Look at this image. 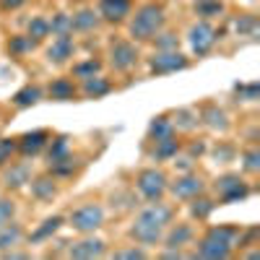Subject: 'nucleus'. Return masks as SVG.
I'll list each match as a JSON object with an SVG mask.
<instances>
[{"label":"nucleus","instance_id":"1","mask_svg":"<svg viewBox=\"0 0 260 260\" xmlns=\"http://www.w3.org/2000/svg\"><path fill=\"white\" fill-rule=\"evenodd\" d=\"M172 216L175 213H172L169 206H164L159 201H151V206L143 208L138 213V219L133 221V226H130V237L141 245H154L161 240L167 224H172Z\"/></svg>","mask_w":260,"mask_h":260},{"label":"nucleus","instance_id":"2","mask_svg":"<svg viewBox=\"0 0 260 260\" xmlns=\"http://www.w3.org/2000/svg\"><path fill=\"white\" fill-rule=\"evenodd\" d=\"M240 240V229L234 226H213L206 232V237L198 245L195 257H206V260H224L232 255L234 242Z\"/></svg>","mask_w":260,"mask_h":260},{"label":"nucleus","instance_id":"3","mask_svg":"<svg viewBox=\"0 0 260 260\" xmlns=\"http://www.w3.org/2000/svg\"><path fill=\"white\" fill-rule=\"evenodd\" d=\"M164 26V8L156 3H146L143 8L136 11L133 21H130V37H136L138 42L154 39Z\"/></svg>","mask_w":260,"mask_h":260},{"label":"nucleus","instance_id":"4","mask_svg":"<svg viewBox=\"0 0 260 260\" xmlns=\"http://www.w3.org/2000/svg\"><path fill=\"white\" fill-rule=\"evenodd\" d=\"M102 224H104V211L96 203H86V206H81L71 213V226L81 234H91Z\"/></svg>","mask_w":260,"mask_h":260},{"label":"nucleus","instance_id":"5","mask_svg":"<svg viewBox=\"0 0 260 260\" xmlns=\"http://www.w3.org/2000/svg\"><path fill=\"white\" fill-rule=\"evenodd\" d=\"M138 190L146 201H159L167 192V175L161 169H143L138 175Z\"/></svg>","mask_w":260,"mask_h":260},{"label":"nucleus","instance_id":"6","mask_svg":"<svg viewBox=\"0 0 260 260\" xmlns=\"http://www.w3.org/2000/svg\"><path fill=\"white\" fill-rule=\"evenodd\" d=\"M216 192L224 203H237V201H245L250 195V187L240 180V175H224L216 180Z\"/></svg>","mask_w":260,"mask_h":260},{"label":"nucleus","instance_id":"7","mask_svg":"<svg viewBox=\"0 0 260 260\" xmlns=\"http://www.w3.org/2000/svg\"><path fill=\"white\" fill-rule=\"evenodd\" d=\"M182 68H187V57L180 55L177 50H159L151 57V73H156V76H167V73H175Z\"/></svg>","mask_w":260,"mask_h":260},{"label":"nucleus","instance_id":"8","mask_svg":"<svg viewBox=\"0 0 260 260\" xmlns=\"http://www.w3.org/2000/svg\"><path fill=\"white\" fill-rule=\"evenodd\" d=\"M216 39H219V31L211 24H206V21H201V24H195L190 29V47L195 55H206L216 45Z\"/></svg>","mask_w":260,"mask_h":260},{"label":"nucleus","instance_id":"9","mask_svg":"<svg viewBox=\"0 0 260 260\" xmlns=\"http://www.w3.org/2000/svg\"><path fill=\"white\" fill-rule=\"evenodd\" d=\"M110 62L115 71H130L138 62V47L130 42H115L110 50Z\"/></svg>","mask_w":260,"mask_h":260},{"label":"nucleus","instance_id":"10","mask_svg":"<svg viewBox=\"0 0 260 260\" xmlns=\"http://www.w3.org/2000/svg\"><path fill=\"white\" fill-rule=\"evenodd\" d=\"M203 187L206 185L198 175H182V177H177L175 182H172V195L180 198V201H190V198H195V195H201Z\"/></svg>","mask_w":260,"mask_h":260},{"label":"nucleus","instance_id":"11","mask_svg":"<svg viewBox=\"0 0 260 260\" xmlns=\"http://www.w3.org/2000/svg\"><path fill=\"white\" fill-rule=\"evenodd\" d=\"M47 133L45 130H31V133H24L18 141H16V151H21L24 156H34V154H39L42 148L47 146Z\"/></svg>","mask_w":260,"mask_h":260},{"label":"nucleus","instance_id":"12","mask_svg":"<svg viewBox=\"0 0 260 260\" xmlns=\"http://www.w3.org/2000/svg\"><path fill=\"white\" fill-rule=\"evenodd\" d=\"M71 257L76 260H91V257H102L104 255V242L96 240V237H86V240L76 242L71 250H68Z\"/></svg>","mask_w":260,"mask_h":260},{"label":"nucleus","instance_id":"13","mask_svg":"<svg viewBox=\"0 0 260 260\" xmlns=\"http://www.w3.org/2000/svg\"><path fill=\"white\" fill-rule=\"evenodd\" d=\"M130 13V0H102L99 3V16L107 21H122Z\"/></svg>","mask_w":260,"mask_h":260},{"label":"nucleus","instance_id":"14","mask_svg":"<svg viewBox=\"0 0 260 260\" xmlns=\"http://www.w3.org/2000/svg\"><path fill=\"white\" fill-rule=\"evenodd\" d=\"M112 91V83L102 78L99 73L96 76H89V78H83V96L86 99H102Z\"/></svg>","mask_w":260,"mask_h":260},{"label":"nucleus","instance_id":"15","mask_svg":"<svg viewBox=\"0 0 260 260\" xmlns=\"http://www.w3.org/2000/svg\"><path fill=\"white\" fill-rule=\"evenodd\" d=\"M71 55H73V39H71V37H57L52 45L47 47L50 62H65Z\"/></svg>","mask_w":260,"mask_h":260},{"label":"nucleus","instance_id":"16","mask_svg":"<svg viewBox=\"0 0 260 260\" xmlns=\"http://www.w3.org/2000/svg\"><path fill=\"white\" fill-rule=\"evenodd\" d=\"M3 182L8 185V187H24L26 182H31V169H29V164H11V169L6 172V177H3Z\"/></svg>","mask_w":260,"mask_h":260},{"label":"nucleus","instance_id":"17","mask_svg":"<svg viewBox=\"0 0 260 260\" xmlns=\"http://www.w3.org/2000/svg\"><path fill=\"white\" fill-rule=\"evenodd\" d=\"M154 143H156V146H154V151H151V156L159 159V161L177 156V151H180V141H177L175 136H169V138H159V141H154Z\"/></svg>","mask_w":260,"mask_h":260},{"label":"nucleus","instance_id":"18","mask_svg":"<svg viewBox=\"0 0 260 260\" xmlns=\"http://www.w3.org/2000/svg\"><path fill=\"white\" fill-rule=\"evenodd\" d=\"M73 96H76L73 81H68V78H55V81L50 83V99H55V102H71Z\"/></svg>","mask_w":260,"mask_h":260},{"label":"nucleus","instance_id":"19","mask_svg":"<svg viewBox=\"0 0 260 260\" xmlns=\"http://www.w3.org/2000/svg\"><path fill=\"white\" fill-rule=\"evenodd\" d=\"M148 136L151 141H159V138H169V136H175V125H172V120L167 115H159L151 120L148 125Z\"/></svg>","mask_w":260,"mask_h":260},{"label":"nucleus","instance_id":"20","mask_svg":"<svg viewBox=\"0 0 260 260\" xmlns=\"http://www.w3.org/2000/svg\"><path fill=\"white\" fill-rule=\"evenodd\" d=\"M203 120H206V125H208V127H213V130H226V127H229L226 112H224V110H219L216 104H208L206 110H203Z\"/></svg>","mask_w":260,"mask_h":260},{"label":"nucleus","instance_id":"21","mask_svg":"<svg viewBox=\"0 0 260 260\" xmlns=\"http://www.w3.org/2000/svg\"><path fill=\"white\" fill-rule=\"evenodd\" d=\"M21 237H24V232H21L18 224H13V221L3 224L0 226V250H11L13 245H18Z\"/></svg>","mask_w":260,"mask_h":260},{"label":"nucleus","instance_id":"22","mask_svg":"<svg viewBox=\"0 0 260 260\" xmlns=\"http://www.w3.org/2000/svg\"><path fill=\"white\" fill-rule=\"evenodd\" d=\"M192 203H190V213L195 216L198 221H206L208 216L213 213V208H216V203L211 201V198H203V195H195V198H190Z\"/></svg>","mask_w":260,"mask_h":260},{"label":"nucleus","instance_id":"23","mask_svg":"<svg viewBox=\"0 0 260 260\" xmlns=\"http://www.w3.org/2000/svg\"><path fill=\"white\" fill-rule=\"evenodd\" d=\"M192 240V226L190 224H177L167 234V247H182Z\"/></svg>","mask_w":260,"mask_h":260},{"label":"nucleus","instance_id":"24","mask_svg":"<svg viewBox=\"0 0 260 260\" xmlns=\"http://www.w3.org/2000/svg\"><path fill=\"white\" fill-rule=\"evenodd\" d=\"M60 226H62V216H50V219H45V221H42V226L31 234V242H45L47 237H52Z\"/></svg>","mask_w":260,"mask_h":260},{"label":"nucleus","instance_id":"25","mask_svg":"<svg viewBox=\"0 0 260 260\" xmlns=\"http://www.w3.org/2000/svg\"><path fill=\"white\" fill-rule=\"evenodd\" d=\"M31 192H34V198H39V201H52L57 187H55V182L50 177H39V180L31 182Z\"/></svg>","mask_w":260,"mask_h":260},{"label":"nucleus","instance_id":"26","mask_svg":"<svg viewBox=\"0 0 260 260\" xmlns=\"http://www.w3.org/2000/svg\"><path fill=\"white\" fill-rule=\"evenodd\" d=\"M71 18H73V29H78V31H89V29H94L99 24V16L91 8H83V11H78Z\"/></svg>","mask_w":260,"mask_h":260},{"label":"nucleus","instance_id":"27","mask_svg":"<svg viewBox=\"0 0 260 260\" xmlns=\"http://www.w3.org/2000/svg\"><path fill=\"white\" fill-rule=\"evenodd\" d=\"M50 31L55 37H71L73 34V18L68 13H57L52 21H50Z\"/></svg>","mask_w":260,"mask_h":260},{"label":"nucleus","instance_id":"28","mask_svg":"<svg viewBox=\"0 0 260 260\" xmlns=\"http://www.w3.org/2000/svg\"><path fill=\"white\" fill-rule=\"evenodd\" d=\"M39 99H42V89H39V86H24V89L16 91V96H13L16 107H31Z\"/></svg>","mask_w":260,"mask_h":260},{"label":"nucleus","instance_id":"29","mask_svg":"<svg viewBox=\"0 0 260 260\" xmlns=\"http://www.w3.org/2000/svg\"><path fill=\"white\" fill-rule=\"evenodd\" d=\"M65 159H68V138H65V136H60V138H55V141H52V146H50L47 161H50V167H52V164H57V161H65Z\"/></svg>","mask_w":260,"mask_h":260},{"label":"nucleus","instance_id":"30","mask_svg":"<svg viewBox=\"0 0 260 260\" xmlns=\"http://www.w3.org/2000/svg\"><path fill=\"white\" fill-rule=\"evenodd\" d=\"M47 34H50V21H47V18L37 16V18L29 21V37H31L34 42H42Z\"/></svg>","mask_w":260,"mask_h":260},{"label":"nucleus","instance_id":"31","mask_svg":"<svg viewBox=\"0 0 260 260\" xmlns=\"http://www.w3.org/2000/svg\"><path fill=\"white\" fill-rule=\"evenodd\" d=\"M198 122H201V120H198V115H195V112H190V110H177V112H175V122H172V125H177V127H182V130H192Z\"/></svg>","mask_w":260,"mask_h":260},{"label":"nucleus","instance_id":"32","mask_svg":"<svg viewBox=\"0 0 260 260\" xmlns=\"http://www.w3.org/2000/svg\"><path fill=\"white\" fill-rule=\"evenodd\" d=\"M34 45H37V42H34L31 37H13V39L8 42V50L16 52V55H24V52L34 50Z\"/></svg>","mask_w":260,"mask_h":260},{"label":"nucleus","instance_id":"33","mask_svg":"<svg viewBox=\"0 0 260 260\" xmlns=\"http://www.w3.org/2000/svg\"><path fill=\"white\" fill-rule=\"evenodd\" d=\"M99 68H102V62L91 57V60H86V62H78L76 68H73V73H76L78 78H89V76H96Z\"/></svg>","mask_w":260,"mask_h":260},{"label":"nucleus","instance_id":"34","mask_svg":"<svg viewBox=\"0 0 260 260\" xmlns=\"http://www.w3.org/2000/svg\"><path fill=\"white\" fill-rule=\"evenodd\" d=\"M242 167L245 172H260V148H247L242 154Z\"/></svg>","mask_w":260,"mask_h":260},{"label":"nucleus","instance_id":"35","mask_svg":"<svg viewBox=\"0 0 260 260\" xmlns=\"http://www.w3.org/2000/svg\"><path fill=\"white\" fill-rule=\"evenodd\" d=\"M13 154H16V141L13 138H0V167L8 164Z\"/></svg>","mask_w":260,"mask_h":260},{"label":"nucleus","instance_id":"36","mask_svg":"<svg viewBox=\"0 0 260 260\" xmlns=\"http://www.w3.org/2000/svg\"><path fill=\"white\" fill-rule=\"evenodd\" d=\"M195 8H198L201 16H219L224 11L221 0H208V3H195Z\"/></svg>","mask_w":260,"mask_h":260},{"label":"nucleus","instance_id":"37","mask_svg":"<svg viewBox=\"0 0 260 260\" xmlns=\"http://www.w3.org/2000/svg\"><path fill=\"white\" fill-rule=\"evenodd\" d=\"M234 29L240 31V34H255V29H257V21H255V16H242V18H237Z\"/></svg>","mask_w":260,"mask_h":260},{"label":"nucleus","instance_id":"38","mask_svg":"<svg viewBox=\"0 0 260 260\" xmlns=\"http://www.w3.org/2000/svg\"><path fill=\"white\" fill-rule=\"evenodd\" d=\"M13 213H16L13 201H8V198H0V226L8 224V221H13Z\"/></svg>","mask_w":260,"mask_h":260},{"label":"nucleus","instance_id":"39","mask_svg":"<svg viewBox=\"0 0 260 260\" xmlns=\"http://www.w3.org/2000/svg\"><path fill=\"white\" fill-rule=\"evenodd\" d=\"M237 94H240V99H247V102H255L257 99V83L252 81V83H247V86H237V89H234Z\"/></svg>","mask_w":260,"mask_h":260},{"label":"nucleus","instance_id":"40","mask_svg":"<svg viewBox=\"0 0 260 260\" xmlns=\"http://www.w3.org/2000/svg\"><path fill=\"white\" fill-rule=\"evenodd\" d=\"M154 42H156V50H177V37H175V34L154 37Z\"/></svg>","mask_w":260,"mask_h":260},{"label":"nucleus","instance_id":"41","mask_svg":"<svg viewBox=\"0 0 260 260\" xmlns=\"http://www.w3.org/2000/svg\"><path fill=\"white\" fill-rule=\"evenodd\" d=\"M115 257H117V260H143L146 252H143L141 247H133V250H117Z\"/></svg>","mask_w":260,"mask_h":260},{"label":"nucleus","instance_id":"42","mask_svg":"<svg viewBox=\"0 0 260 260\" xmlns=\"http://www.w3.org/2000/svg\"><path fill=\"white\" fill-rule=\"evenodd\" d=\"M26 0H0V6H3L6 11H16V8H21Z\"/></svg>","mask_w":260,"mask_h":260},{"label":"nucleus","instance_id":"43","mask_svg":"<svg viewBox=\"0 0 260 260\" xmlns=\"http://www.w3.org/2000/svg\"><path fill=\"white\" fill-rule=\"evenodd\" d=\"M190 154H198V156H201V154H203V143H192V146H190Z\"/></svg>","mask_w":260,"mask_h":260},{"label":"nucleus","instance_id":"44","mask_svg":"<svg viewBox=\"0 0 260 260\" xmlns=\"http://www.w3.org/2000/svg\"><path fill=\"white\" fill-rule=\"evenodd\" d=\"M195 3H208V0H195Z\"/></svg>","mask_w":260,"mask_h":260}]
</instances>
